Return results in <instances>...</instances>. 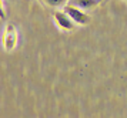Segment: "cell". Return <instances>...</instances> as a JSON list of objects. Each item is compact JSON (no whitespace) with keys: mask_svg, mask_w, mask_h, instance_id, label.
I'll use <instances>...</instances> for the list:
<instances>
[{"mask_svg":"<svg viewBox=\"0 0 127 118\" xmlns=\"http://www.w3.org/2000/svg\"><path fill=\"white\" fill-rule=\"evenodd\" d=\"M64 11L67 13V16L76 23V24H80V26H86L90 23V16L84 13V10H81L79 7H76V6L70 4H64Z\"/></svg>","mask_w":127,"mask_h":118,"instance_id":"6da1fadb","label":"cell"},{"mask_svg":"<svg viewBox=\"0 0 127 118\" xmlns=\"http://www.w3.org/2000/svg\"><path fill=\"white\" fill-rule=\"evenodd\" d=\"M17 30L14 27V24H7L3 31V37H1V43L6 51H12L16 48L17 46Z\"/></svg>","mask_w":127,"mask_h":118,"instance_id":"7a4b0ae2","label":"cell"},{"mask_svg":"<svg viewBox=\"0 0 127 118\" xmlns=\"http://www.w3.org/2000/svg\"><path fill=\"white\" fill-rule=\"evenodd\" d=\"M54 22H56V24H57L59 27L62 28V30H64V31H70V30H73L74 28V24L76 23L70 19L69 16H67V13L66 11H54Z\"/></svg>","mask_w":127,"mask_h":118,"instance_id":"3957f363","label":"cell"},{"mask_svg":"<svg viewBox=\"0 0 127 118\" xmlns=\"http://www.w3.org/2000/svg\"><path fill=\"white\" fill-rule=\"evenodd\" d=\"M98 1L100 0H69L70 4L79 7L81 10H92L98 4Z\"/></svg>","mask_w":127,"mask_h":118,"instance_id":"277c9868","label":"cell"},{"mask_svg":"<svg viewBox=\"0 0 127 118\" xmlns=\"http://www.w3.org/2000/svg\"><path fill=\"white\" fill-rule=\"evenodd\" d=\"M43 1L47 3L49 6H52V7H59V6L67 4V1H69V0H43Z\"/></svg>","mask_w":127,"mask_h":118,"instance_id":"5b68a950","label":"cell"},{"mask_svg":"<svg viewBox=\"0 0 127 118\" xmlns=\"http://www.w3.org/2000/svg\"><path fill=\"white\" fill-rule=\"evenodd\" d=\"M4 17H6V9H4L3 1L0 0V19H4Z\"/></svg>","mask_w":127,"mask_h":118,"instance_id":"8992f818","label":"cell"}]
</instances>
